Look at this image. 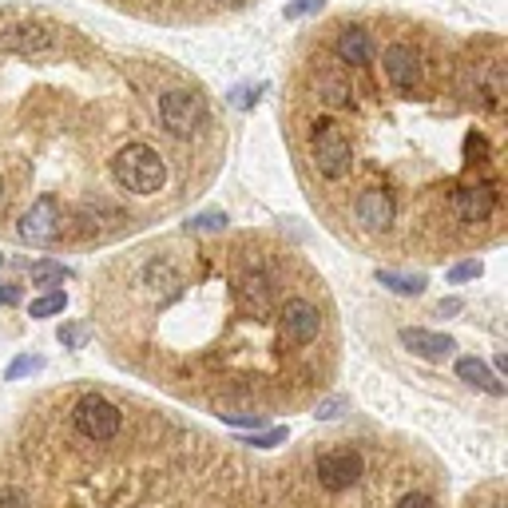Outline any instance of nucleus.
Instances as JSON below:
<instances>
[{"label": "nucleus", "mask_w": 508, "mask_h": 508, "mask_svg": "<svg viewBox=\"0 0 508 508\" xmlns=\"http://www.w3.org/2000/svg\"><path fill=\"white\" fill-rule=\"evenodd\" d=\"M283 135L338 243L389 263L496 246L508 223V48L405 8H345L286 56Z\"/></svg>", "instance_id": "obj_1"}, {"label": "nucleus", "mask_w": 508, "mask_h": 508, "mask_svg": "<svg viewBox=\"0 0 508 508\" xmlns=\"http://www.w3.org/2000/svg\"><path fill=\"white\" fill-rule=\"evenodd\" d=\"M226 115L179 60L45 5H0V239L100 251L219 179Z\"/></svg>", "instance_id": "obj_2"}, {"label": "nucleus", "mask_w": 508, "mask_h": 508, "mask_svg": "<svg viewBox=\"0 0 508 508\" xmlns=\"http://www.w3.org/2000/svg\"><path fill=\"white\" fill-rule=\"evenodd\" d=\"M88 306L124 374L231 425L314 405L342 365L326 278L274 231L132 243L95 270Z\"/></svg>", "instance_id": "obj_3"}, {"label": "nucleus", "mask_w": 508, "mask_h": 508, "mask_svg": "<svg viewBox=\"0 0 508 508\" xmlns=\"http://www.w3.org/2000/svg\"><path fill=\"white\" fill-rule=\"evenodd\" d=\"M254 457L147 397L72 382L0 433V508H251Z\"/></svg>", "instance_id": "obj_4"}, {"label": "nucleus", "mask_w": 508, "mask_h": 508, "mask_svg": "<svg viewBox=\"0 0 508 508\" xmlns=\"http://www.w3.org/2000/svg\"><path fill=\"white\" fill-rule=\"evenodd\" d=\"M100 5L159 28H211L243 16L258 0H100Z\"/></svg>", "instance_id": "obj_5"}, {"label": "nucleus", "mask_w": 508, "mask_h": 508, "mask_svg": "<svg viewBox=\"0 0 508 508\" xmlns=\"http://www.w3.org/2000/svg\"><path fill=\"white\" fill-rule=\"evenodd\" d=\"M402 342L409 350H417L421 358H449L453 354V338H441V334H425V330H405Z\"/></svg>", "instance_id": "obj_6"}, {"label": "nucleus", "mask_w": 508, "mask_h": 508, "mask_svg": "<svg viewBox=\"0 0 508 508\" xmlns=\"http://www.w3.org/2000/svg\"><path fill=\"white\" fill-rule=\"evenodd\" d=\"M461 508H508V493H504V481L501 477H493V481H484L477 484L469 496H464V504Z\"/></svg>", "instance_id": "obj_7"}, {"label": "nucleus", "mask_w": 508, "mask_h": 508, "mask_svg": "<svg viewBox=\"0 0 508 508\" xmlns=\"http://www.w3.org/2000/svg\"><path fill=\"white\" fill-rule=\"evenodd\" d=\"M461 377H469V382H473V385H481V389H489V393H496V397H501V393H504V385H501V382H496V377H493L489 370H484V365H481V362H473V358H464V362H461Z\"/></svg>", "instance_id": "obj_8"}, {"label": "nucleus", "mask_w": 508, "mask_h": 508, "mask_svg": "<svg viewBox=\"0 0 508 508\" xmlns=\"http://www.w3.org/2000/svg\"><path fill=\"white\" fill-rule=\"evenodd\" d=\"M377 283L393 286L397 294H417V290L425 286V278H402V274H393V270H377Z\"/></svg>", "instance_id": "obj_9"}, {"label": "nucleus", "mask_w": 508, "mask_h": 508, "mask_svg": "<svg viewBox=\"0 0 508 508\" xmlns=\"http://www.w3.org/2000/svg\"><path fill=\"white\" fill-rule=\"evenodd\" d=\"M64 278H68V270H64L60 263H48V258H45V263H36V266H32V283H36V286L64 283Z\"/></svg>", "instance_id": "obj_10"}, {"label": "nucleus", "mask_w": 508, "mask_h": 508, "mask_svg": "<svg viewBox=\"0 0 508 508\" xmlns=\"http://www.w3.org/2000/svg\"><path fill=\"white\" fill-rule=\"evenodd\" d=\"M64 306H68V298H64V294H48V298L32 302L28 314H32V318H48V314H56V310H64Z\"/></svg>", "instance_id": "obj_11"}, {"label": "nucleus", "mask_w": 508, "mask_h": 508, "mask_svg": "<svg viewBox=\"0 0 508 508\" xmlns=\"http://www.w3.org/2000/svg\"><path fill=\"white\" fill-rule=\"evenodd\" d=\"M84 334H88V326H60V342H64V345H72V350H75V345L84 342Z\"/></svg>", "instance_id": "obj_12"}, {"label": "nucleus", "mask_w": 508, "mask_h": 508, "mask_svg": "<svg viewBox=\"0 0 508 508\" xmlns=\"http://www.w3.org/2000/svg\"><path fill=\"white\" fill-rule=\"evenodd\" d=\"M40 365H45L40 358H20V362L13 365V370H8V382H16L20 374H32V370H40Z\"/></svg>", "instance_id": "obj_13"}, {"label": "nucleus", "mask_w": 508, "mask_h": 508, "mask_svg": "<svg viewBox=\"0 0 508 508\" xmlns=\"http://www.w3.org/2000/svg\"><path fill=\"white\" fill-rule=\"evenodd\" d=\"M477 274H481V263H461L449 278H453V283H461V278H477Z\"/></svg>", "instance_id": "obj_14"}, {"label": "nucleus", "mask_w": 508, "mask_h": 508, "mask_svg": "<svg viewBox=\"0 0 508 508\" xmlns=\"http://www.w3.org/2000/svg\"><path fill=\"white\" fill-rule=\"evenodd\" d=\"M16 298H20L16 286H5V290H0V302H16Z\"/></svg>", "instance_id": "obj_15"}]
</instances>
